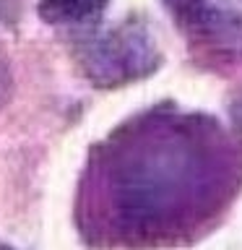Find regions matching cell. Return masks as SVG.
Returning <instances> with one entry per match:
<instances>
[{"label":"cell","instance_id":"1","mask_svg":"<svg viewBox=\"0 0 242 250\" xmlns=\"http://www.w3.org/2000/svg\"><path fill=\"white\" fill-rule=\"evenodd\" d=\"M78 60L99 86H120L156 68V44L143 29L125 23L86 39Z\"/></svg>","mask_w":242,"mask_h":250},{"label":"cell","instance_id":"2","mask_svg":"<svg viewBox=\"0 0 242 250\" xmlns=\"http://www.w3.org/2000/svg\"><path fill=\"white\" fill-rule=\"evenodd\" d=\"M109 0H39V16L47 23L91 21L107 8Z\"/></svg>","mask_w":242,"mask_h":250},{"label":"cell","instance_id":"3","mask_svg":"<svg viewBox=\"0 0 242 250\" xmlns=\"http://www.w3.org/2000/svg\"><path fill=\"white\" fill-rule=\"evenodd\" d=\"M234 117H240V123H242V102H240L237 107H234Z\"/></svg>","mask_w":242,"mask_h":250},{"label":"cell","instance_id":"4","mask_svg":"<svg viewBox=\"0 0 242 250\" xmlns=\"http://www.w3.org/2000/svg\"><path fill=\"white\" fill-rule=\"evenodd\" d=\"M0 250H13L11 245H5V242H0Z\"/></svg>","mask_w":242,"mask_h":250}]
</instances>
